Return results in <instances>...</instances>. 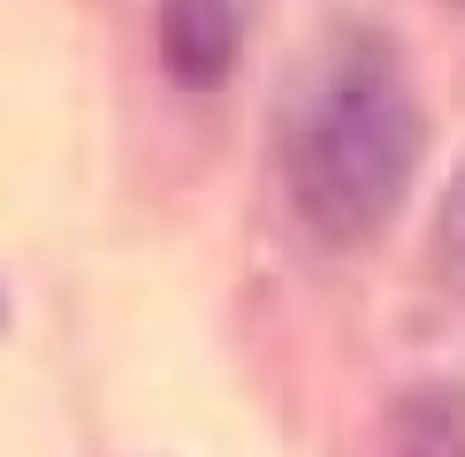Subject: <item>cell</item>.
Returning <instances> with one entry per match:
<instances>
[{
    "mask_svg": "<svg viewBox=\"0 0 465 457\" xmlns=\"http://www.w3.org/2000/svg\"><path fill=\"white\" fill-rule=\"evenodd\" d=\"M435 267L450 290H465V168L450 176V190H442V214H435Z\"/></svg>",
    "mask_w": 465,
    "mask_h": 457,
    "instance_id": "cell-4",
    "label": "cell"
},
{
    "mask_svg": "<svg viewBox=\"0 0 465 457\" xmlns=\"http://www.w3.org/2000/svg\"><path fill=\"white\" fill-rule=\"evenodd\" d=\"M282 190L328 244H366L397 221L420 168V100L381 31H336L282 100Z\"/></svg>",
    "mask_w": 465,
    "mask_h": 457,
    "instance_id": "cell-1",
    "label": "cell"
},
{
    "mask_svg": "<svg viewBox=\"0 0 465 457\" xmlns=\"http://www.w3.org/2000/svg\"><path fill=\"white\" fill-rule=\"evenodd\" d=\"M252 0H161V62L176 84L214 92L244 53Z\"/></svg>",
    "mask_w": 465,
    "mask_h": 457,
    "instance_id": "cell-2",
    "label": "cell"
},
{
    "mask_svg": "<svg viewBox=\"0 0 465 457\" xmlns=\"http://www.w3.org/2000/svg\"><path fill=\"white\" fill-rule=\"evenodd\" d=\"M390 457H465V396L412 389L390 419Z\"/></svg>",
    "mask_w": 465,
    "mask_h": 457,
    "instance_id": "cell-3",
    "label": "cell"
}]
</instances>
